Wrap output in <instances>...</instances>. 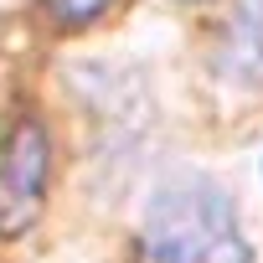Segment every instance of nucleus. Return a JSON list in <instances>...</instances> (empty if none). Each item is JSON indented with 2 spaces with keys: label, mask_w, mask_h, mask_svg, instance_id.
I'll return each mask as SVG.
<instances>
[{
  "label": "nucleus",
  "mask_w": 263,
  "mask_h": 263,
  "mask_svg": "<svg viewBox=\"0 0 263 263\" xmlns=\"http://www.w3.org/2000/svg\"><path fill=\"white\" fill-rule=\"evenodd\" d=\"M145 242L160 263H248L253 248L237 237V217L217 186L165 191L150 212Z\"/></svg>",
  "instance_id": "f257e3e1"
},
{
  "label": "nucleus",
  "mask_w": 263,
  "mask_h": 263,
  "mask_svg": "<svg viewBox=\"0 0 263 263\" xmlns=\"http://www.w3.org/2000/svg\"><path fill=\"white\" fill-rule=\"evenodd\" d=\"M47 176H52V145L47 129L36 119H21L11 129L6 150H0V237H21L47 196Z\"/></svg>",
  "instance_id": "f03ea898"
},
{
  "label": "nucleus",
  "mask_w": 263,
  "mask_h": 263,
  "mask_svg": "<svg viewBox=\"0 0 263 263\" xmlns=\"http://www.w3.org/2000/svg\"><path fill=\"white\" fill-rule=\"evenodd\" d=\"M108 6H114V0H47L52 21H62V26H88V21H98Z\"/></svg>",
  "instance_id": "7ed1b4c3"
}]
</instances>
